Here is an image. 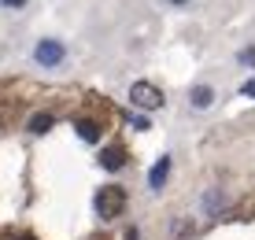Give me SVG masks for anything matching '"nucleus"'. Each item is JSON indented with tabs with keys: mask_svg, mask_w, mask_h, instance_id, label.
<instances>
[{
	"mask_svg": "<svg viewBox=\"0 0 255 240\" xmlns=\"http://www.w3.org/2000/svg\"><path fill=\"white\" fill-rule=\"evenodd\" d=\"M96 215L104 222H115L122 211H126V189H119V185H104V189H96V200H93Z\"/></svg>",
	"mask_w": 255,
	"mask_h": 240,
	"instance_id": "1",
	"label": "nucleus"
},
{
	"mask_svg": "<svg viewBox=\"0 0 255 240\" xmlns=\"http://www.w3.org/2000/svg\"><path fill=\"white\" fill-rule=\"evenodd\" d=\"M129 104L140 108V111H159L163 93H159V85H152V82H133L129 85Z\"/></svg>",
	"mask_w": 255,
	"mask_h": 240,
	"instance_id": "2",
	"label": "nucleus"
},
{
	"mask_svg": "<svg viewBox=\"0 0 255 240\" xmlns=\"http://www.w3.org/2000/svg\"><path fill=\"white\" fill-rule=\"evenodd\" d=\"M33 59H37L41 67L63 63V44H59V41H37V48H33Z\"/></svg>",
	"mask_w": 255,
	"mask_h": 240,
	"instance_id": "3",
	"label": "nucleus"
},
{
	"mask_svg": "<svg viewBox=\"0 0 255 240\" xmlns=\"http://www.w3.org/2000/svg\"><path fill=\"white\" fill-rule=\"evenodd\" d=\"M170 166H174L170 155H159V159H155V166L148 170V189H152V192H159L163 185H166V177H170Z\"/></svg>",
	"mask_w": 255,
	"mask_h": 240,
	"instance_id": "4",
	"label": "nucleus"
},
{
	"mask_svg": "<svg viewBox=\"0 0 255 240\" xmlns=\"http://www.w3.org/2000/svg\"><path fill=\"white\" fill-rule=\"evenodd\" d=\"M100 166L104 170H122V166H126V148H104L100 152Z\"/></svg>",
	"mask_w": 255,
	"mask_h": 240,
	"instance_id": "5",
	"label": "nucleus"
},
{
	"mask_svg": "<svg viewBox=\"0 0 255 240\" xmlns=\"http://www.w3.org/2000/svg\"><path fill=\"white\" fill-rule=\"evenodd\" d=\"M74 129H78V137H82L85 144H96V140H100V126H96L93 119H78Z\"/></svg>",
	"mask_w": 255,
	"mask_h": 240,
	"instance_id": "6",
	"label": "nucleus"
},
{
	"mask_svg": "<svg viewBox=\"0 0 255 240\" xmlns=\"http://www.w3.org/2000/svg\"><path fill=\"white\" fill-rule=\"evenodd\" d=\"M189 100H192V108H211V100H215V89L211 85H196L189 93Z\"/></svg>",
	"mask_w": 255,
	"mask_h": 240,
	"instance_id": "7",
	"label": "nucleus"
},
{
	"mask_svg": "<svg viewBox=\"0 0 255 240\" xmlns=\"http://www.w3.org/2000/svg\"><path fill=\"white\" fill-rule=\"evenodd\" d=\"M52 122H56V119H52L48 111H37V115L30 119V126H26V129H30V133H48V129H52Z\"/></svg>",
	"mask_w": 255,
	"mask_h": 240,
	"instance_id": "8",
	"label": "nucleus"
},
{
	"mask_svg": "<svg viewBox=\"0 0 255 240\" xmlns=\"http://www.w3.org/2000/svg\"><path fill=\"white\" fill-rule=\"evenodd\" d=\"M215 207H222V192H211L207 196V211H215Z\"/></svg>",
	"mask_w": 255,
	"mask_h": 240,
	"instance_id": "9",
	"label": "nucleus"
},
{
	"mask_svg": "<svg viewBox=\"0 0 255 240\" xmlns=\"http://www.w3.org/2000/svg\"><path fill=\"white\" fill-rule=\"evenodd\" d=\"M241 63H252V67H255V48H244V52H241Z\"/></svg>",
	"mask_w": 255,
	"mask_h": 240,
	"instance_id": "10",
	"label": "nucleus"
},
{
	"mask_svg": "<svg viewBox=\"0 0 255 240\" xmlns=\"http://www.w3.org/2000/svg\"><path fill=\"white\" fill-rule=\"evenodd\" d=\"M241 93H244V96H255V78H252V82H244V85H241Z\"/></svg>",
	"mask_w": 255,
	"mask_h": 240,
	"instance_id": "11",
	"label": "nucleus"
},
{
	"mask_svg": "<svg viewBox=\"0 0 255 240\" xmlns=\"http://www.w3.org/2000/svg\"><path fill=\"white\" fill-rule=\"evenodd\" d=\"M4 7H26V0H0Z\"/></svg>",
	"mask_w": 255,
	"mask_h": 240,
	"instance_id": "12",
	"label": "nucleus"
},
{
	"mask_svg": "<svg viewBox=\"0 0 255 240\" xmlns=\"http://www.w3.org/2000/svg\"><path fill=\"white\" fill-rule=\"evenodd\" d=\"M126 240H137V229H126Z\"/></svg>",
	"mask_w": 255,
	"mask_h": 240,
	"instance_id": "13",
	"label": "nucleus"
},
{
	"mask_svg": "<svg viewBox=\"0 0 255 240\" xmlns=\"http://www.w3.org/2000/svg\"><path fill=\"white\" fill-rule=\"evenodd\" d=\"M170 4H189V0H170Z\"/></svg>",
	"mask_w": 255,
	"mask_h": 240,
	"instance_id": "14",
	"label": "nucleus"
}]
</instances>
